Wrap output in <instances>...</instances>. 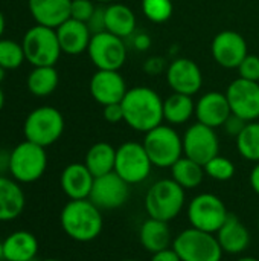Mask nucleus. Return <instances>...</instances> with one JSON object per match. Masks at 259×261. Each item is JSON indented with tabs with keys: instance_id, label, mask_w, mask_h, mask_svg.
<instances>
[{
	"instance_id": "f257e3e1",
	"label": "nucleus",
	"mask_w": 259,
	"mask_h": 261,
	"mask_svg": "<svg viewBox=\"0 0 259 261\" xmlns=\"http://www.w3.org/2000/svg\"><path fill=\"white\" fill-rule=\"evenodd\" d=\"M121 104L124 122L136 132L147 133L163 122V99L150 87L128 89Z\"/></svg>"
},
{
	"instance_id": "f03ea898",
	"label": "nucleus",
	"mask_w": 259,
	"mask_h": 261,
	"mask_svg": "<svg viewBox=\"0 0 259 261\" xmlns=\"http://www.w3.org/2000/svg\"><path fill=\"white\" fill-rule=\"evenodd\" d=\"M60 223L66 236L79 243L96 240L104 228L101 210L90 200H70L60 214Z\"/></svg>"
},
{
	"instance_id": "7ed1b4c3",
	"label": "nucleus",
	"mask_w": 259,
	"mask_h": 261,
	"mask_svg": "<svg viewBox=\"0 0 259 261\" xmlns=\"http://www.w3.org/2000/svg\"><path fill=\"white\" fill-rule=\"evenodd\" d=\"M186 202L185 190L172 179L154 182L145 196V211L148 217L171 222L179 217Z\"/></svg>"
},
{
	"instance_id": "20e7f679",
	"label": "nucleus",
	"mask_w": 259,
	"mask_h": 261,
	"mask_svg": "<svg viewBox=\"0 0 259 261\" xmlns=\"http://www.w3.org/2000/svg\"><path fill=\"white\" fill-rule=\"evenodd\" d=\"M64 116L52 106H40L29 112L23 122V135L26 141H31L41 147H50L64 133Z\"/></svg>"
},
{
	"instance_id": "39448f33",
	"label": "nucleus",
	"mask_w": 259,
	"mask_h": 261,
	"mask_svg": "<svg viewBox=\"0 0 259 261\" xmlns=\"http://www.w3.org/2000/svg\"><path fill=\"white\" fill-rule=\"evenodd\" d=\"M47 168L46 148L31 141H23L11 150L9 176L18 184H34L40 180Z\"/></svg>"
},
{
	"instance_id": "423d86ee",
	"label": "nucleus",
	"mask_w": 259,
	"mask_h": 261,
	"mask_svg": "<svg viewBox=\"0 0 259 261\" xmlns=\"http://www.w3.org/2000/svg\"><path fill=\"white\" fill-rule=\"evenodd\" d=\"M26 61L31 66H55L63 50L53 28L43 24L31 26L21 40Z\"/></svg>"
},
{
	"instance_id": "0eeeda50",
	"label": "nucleus",
	"mask_w": 259,
	"mask_h": 261,
	"mask_svg": "<svg viewBox=\"0 0 259 261\" xmlns=\"http://www.w3.org/2000/svg\"><path fill=\"white\" fill-rule=\"evenodd\" d=\"M142 144L157 168H171L183 156V138L171 125L160 124L147 132Z\"/></svg>"
},
{
	"instance_id": "6e6552de",
	"label": "nucleus",
	"mask_w": 259,
	"mask_h": 261,
	"mask_svg": "<svg viewBox=\"0 0 259 261\" xmlns=\"http://www.w3.org/2000/svg\"><path fill=\"white\" fill-rule=\"evenodd\" d=\"M172 249L182 261H221L224 254L215 234L192 226L174 237Z\"/></svg>"
},
{
	"instance_id": "1a4fd4ad",
	"label": "nucleus",
	"mask_w": 259,
	"mask_h": 261,
	"mask_svg": "<svg viewBox=\"0 0 259 261\" xmlns=\"http://www.w3.org/2000/svg\"><path fill=\"white\" fill-rule=\"evenodd\" d=\"M153 162L143 144L128 141L116 148L114 173L122 177L128 185L145 182L153 170Z\"/></svg>"
},
{
	"instance_id": "9d476101",
	"label": "nucleus",
	"mask_w": 259,
	"mask_h": 261,
	"mask_svg": "<svg viewBox=\"0 0 259 261\" xmlns=\"http://www.w3.org/2000/svg\"><path fill=\"white\" fill-rule=\"evenodd\" d=\"M188 220L192 228L217 234L229 217L224 202L211 193H202L188 203Z\"/></svg>"
},
{
	"instance_id": "9b49d317",
	"label": "nucleus",
	"mask_w": 259,
	"mask_h": 261,
	"mask_svg": "<svg viewBox=\"0 0 259 261\" xmlns=\"http://www.w3.org/2000/svg\"><path fill=\"white\" fill-rule=\"evenodd\" d=\"M87 54L98 70H119L127 61V46L124 38L107 31L92 35Z\"/></svg>"
},
{
	"instance_id": "f8f14e48",
	"label": "nucleus",
	"mask_w": 259,
	"mask_h": 261,
	"mask_svg": "<svg viewBox=\"0 0 259 261\" xmlns=\"http://www.w3.org/2000/svg\"><path fill=\"white\" fill-rule=\"evenodd\" d=\"M182 138L183 156L198 162L200 165L208 164L212 158L220 154V139L212 127L195 122L185 132Z\"/></svg>"
},
{
	"instance_id": "ddd939ff",
	"label": "nucleus",
	"mask_w": 259,
	"mask_h": 261,
	"mask_svg": "<svg viewBox=\"0 0 259 261\" xmlns=\"http://www.w3.org/2000/svg\"><path fill=\"white\" fill-rule=\"evenodd\" d=\"M226 96L231 106V112L246 122L259 119V83L249 81L244 78L234 80L227 90Z\"/></svg>"
},
{
	"instance_id": "4468645a",
	"label": "nucleus",
	"mask_w": 259,
	"mask_h": 261,
	"mask_svg": "<svg viewBox=\"0 0 259 261\" xmlns=\"http://www.w3.org/2000/svg\"><path fill=\"white\" fill-rule=\"evenodd\" d=\"M130 185L114 171L95 177L89 199L99 210H118L127 203Z\"/></svg>"
},
{
	"instance_id": "2eb2a0df",
	"label": "nucleus",
	"mask_w": 259,
	"mask_h": 261,
	"mask_svg": "<svg viewBox=\"0 0 259 261\" xmlns=\"http://www.w3.org/2000/svg\"><path fill=\"white\" fill-rule=\"evenodd\" d=\"M211 52L215 63L224 69H238L241 61L249 55L246 38L231 29L221 31L214 37Z\"/></svg>"
},
{
	"instance_id": "dca6fc26",
	"label": "nucleus",
	"mask_w": 259,
	"mask_h": 261,
	"mask_svg": "<svg viewBox=\"0 0 259 261\" xmlns=\"http://www.w3.org/2000/svg\"><path fill=\"white\" fill-rule=\"evenodd\" d=\"M166 83L172 92L194 96L203 86V73L191 58H176L166 69Z\"/></svg>"
},
{
	"instance_id": "f3484780",
	"label": "nucleus",
	"mask_w": 259,
	"mask_h": 261,
	"mask_svg": "<svg viewBox=\"0 0 259 261\" xmlns=\"http://www.w3.org/2000/svg\"><path fill=\"white\" fill-rule=\"evenodd\" d=\"M90 95L102 107L122 102L128 92L127 83L119 70H96L90 80Z\"/></svg>"
},
{
	"instance_id": "a211bd4d",
	"label": "nucleus",
	"mask_w": 259,
	"mask_h": 261,
	"mask_svg": "<svg viewBox=\"0 0 259 261\" xmlns=\"http://www.w3.org/2000/svg\"><path fill=\"white\" fill-rule=\"evenodd\" d=\"M232 115L231 106L226 93L221 92H208L198 98L195 102V116L197 122H202L208 127L218 128L223 127L227 118Z\"/></svg>"
},
{
	"instance_id": "6ab92c4d",
	"label": "nucleus",
	"mask_w": 259,
	"mask_h": 261,
	"mask_svg": "<svg viewBox=\"0 0 259 261\" xmlns=\"http://www.w3.org/2000/svg\"><path fill=\"white\" fill-rule=\"evenodd\" d=\"M55 31L63 54L79 55L82 52H87L93 35L87 23L70 17L63 24H60Z\"/></svg>"
},
{
	"instance_id": "aec40b11",
	"label": "nucleus",
	"mask_w": 259,
	"mask_h": 261,
	"mask_svg": "<svg viewBox=\"0 0 259 261\" xmlns=\"http://www.w3.org/2000/svg\"><path fill=\"white\" fill-rule=\"evenodd\" d=\"M93 182H95V176L90 173L85 164H79V162L69 164L63 170L60 177L61 190L69 197V200L89 199Z\"/></svg>"
},
{
	"instance_id": "412c9836",
	"label": "nucleus",
	"mask_w": 259,
	"mask_h": 261,
	"mask_svg": "<svg viewBox=\"0 0 259 261\" xmlns=\"http://www.w3.org/2000/svg\"><path fill=\"white\" fill-rule=\"evenodd\" d=\"M72 0H27V8L37 24L56 29L70 18Z\"/></svg>"
},
{
	"instance_id": "4be33fe9",
	"label": "nucleus",
	"mask_w": 259,
	"mask_h": 261,
	"mask_svg": "<svg viewBox=\"0 0 259 261\" xmlns=\"http://www.w3.org/2000/svg\"><path fill=\"white\" fill-rule=\"evenodd\" d=\"M17 180L0 174V222L18 219L26 206V196Z\"/></svg>"
},
{
	"instance_id": "5701e85b",
	"label": "nucleus",
	"mask_w": 259,
	"mask_h": 261,
	"mask_svg": "<svg viewBox=\"0 0 259 261\" xmlns=\"http://www.w3.org/2000/svg\"><path fill=\"white\" fill-rule=\"evenodd\" d=\"M217 240L223 252L231 255H238L249 248L250 232L238 217L229 214L227 220L217 232Z\"/></svg>"
},
{
	"instance_id": "b1692460",
	"label": "nucleus",
	"mask_w": 259,
	"mask_h": 261,
	"mask_svg": "<svg viewBox=\"0 0 259 261\" xmlns=\"http://www.w3.org/2000/svg\"><path fill=\"white\" fill-rule=\"evenodd\" d=\"M38 240L29 231H14L3 240L5 261H35L38 254Z\"/></svg>"
},
{
	"instance_id": "393cba45",
	"label": "nucleus",
	"mask_w": 259,
	"mask_h": 261,
	"mask_svg": "<svg viewBox=\"0 0 259 261\" xmlns=\"http://www.w3.org/2000/svg\"><path fill=\"white\" fill-rule=\"evenodd\" d=\"M139 240L145 251L154 254L171 248L174 239L168 222L148 217L139 229Z\"/></svg>"
},
{
	"instance_id": "a878e982",
	"label": "nucleus",
	"mask_w": 259,
	"mask_h": 261,
	"mask_svg": "<svg viewBox=\"0 0 259 261\" xmlns=\"http://www.w3.org/2000/svg\"><path fill=\"white\" fill-rule=\"evenodd\" d=\"M104 17L105 31L116 37L127 38L136 31V15L133 9L124 3H110L107 8H104Z\"/></svg>"
},
{
	"instance_id": "bb28decb",
	"label": "nucleus",
	"mask_w": 259,
	"mask_h": 261,
	"mask_svg": "<svg viewBox=\"0 0 259 261\" xmlns=\"http://www.w3.org/2000/svg\"><path fill=\"white\" fill-rule=\"evenodd\" d=\"M195 115V102L192 96L172 92L163 99V121L171 125H182Z\"/></svg>"
},
{
	"instance_id": "cd10ccee",
	"label": "nucleus",
	"mask_w": 259,
	"mask_h": 261,
	"mask_svg": "<svg viewBox=\"0 0 259 261\" xmlns=\"http://www.w3.org/2000/svg\"><path fill=\"white\" fill-rule=\"evenodd\" d=\"M114 161L116 148L108 142H96L89 148L84 164L95 177H99L114 171Z\"/></svg>"
},
{
	"instance_id": "c85d7f7f",
	"label": "nucleus",
	"mask_w": 259,
	"mask_h": 261,
	"mask_svg": "<svg viewBox=\"0 0 259 261\" xmlns=\"http://www.w3.org/2000/svg\"><path fill=\"white\" fill-rule=\"evenodd\" d=\"M58 83L60 75L55 66H35L26 78L27 90L38 98H44L53 93L58 87Z\"/></svg>"
},
{
	"instance_id": "c756f323",
	"label": "nucleus",
	"mask_w": 259,
	"mask_h": 261,
	"mask_svg": "<svg viewBox=\"0 0 259 261\" xmlns=\"http://www.w3.org/2000/svg\"><path fill=\"white\" fill-rule=\"evenodd\" d=\"M206 173L203 165L198 162L182 156L172 167H171V179L176 180L183 190H194L202 185Z\"/></svg>"
},
{
	"instance_id": "7c9ffc66",
	"label": "nucleus",
	"mask_w": 259,
	"mask_h": 261,
	"mask_svg": "<svg viewBox=\"0 0 259 261\" xmlns=\"http://www.w3.org/2000/svg\"><path fill=\"white\" fill-rule=\"evenodd\" d=\"M237 150L246 161L259 162V122L252 121L247 122L243 132L235 138Z\"/></svg>"
},
{
	"instance_id": "2f4dec72",
	"label": "nucleus",
	"mask_w": 259,
	"mask_h": 261,
	"mask_svg": "<svg viewBox=\"0 0 259 261\" xmlns=\"http://www.w3.org/2000/svg\"><path fill=\"white\" fill-rule=\"evenodd\" d=\"M26 61L24 50L21 43L11 40V38H2L0 40V66L6 70L18 69Z\"/></svg>"
},
{
	"instance_id": "473e14b6",
	"label": "nucleus",
	"mask_w": 259,
	"mask_h": 261,
	"mask_svg": "<svg viewBox=\"0 0 259 261\" xmlns=\"http://www.w3.org/2000/svg\"><path fill=\"white\" fill-rule=\"evenodd\" d=\"M142 12L153 23H165L174 12L172 0H142Z\"/></svg>"
},
{
	"instance_id": "72a5a7b5",
	"label": "nucleus",
	"mask_w": 259,
	"mask_h": 261,
	"mask_svg": "<svg viewBox=\"0 0 259 261\" xmlns=\"http://www.w3.org/2000/svg\"><path fill=\"white\" fill-rule=\"evenodd\" d=\"M203 168H205L206 176H209L211 179L218 180V182H227L235 174L234 162L224 156H220V154L212 158L208 164H205Z\"/></svg>"
},
{
	"instance_id": "f704fd0d",
	"label": "nucleus",
	"mask_w": 259,
	"mask_h": 261,
	"mask_svg": "<svg viewBox=\"0 0 259 261\" xmlns=\"http://www.w3.org/2000/svg\"><path fill=\"white\" fill-rule=\"evenodd\" d=\"M96 6L93 3V0H72L70 5V17L79 21L87 23L92 15L95 14Z\"/></svg>"
},
{
	"instance_id": "c9c22d12",
	"label": "nucleus",
	"mask_w": 259,
	"mask_h": 261,
	"mask_svg": "<svg viewBox=\"0 0 259 261\" xmlns=\"http://www.w3.org/2000/svg\"><path fill=\"white\" fill-rule=\"evenodd\" d=\"M238 75L240 78L259 83V57L258 55H247L241 64L238 66Z\"/></svg>"
},
{
	"instance_id": "e433bc0d",
	"label": "nucleus",
	"mask_w": 259,
	"mask_h": 261,
	"mask_svg": "<svg viewBox=\"0 0 259 261\" xmlns=\"http://www.w3.org/2000/svg\"><path fill=\"white\" fill-rule=\"evenodd\" d=\"M104 119L108 122V124H119L124 121V109H122V104L121 102H116V104H108L104 107Z\"/></svg>"
},
{
	"instance_id": "4c0bfd02",
	"label": "nucleus",
	"mask_w": 259,
	"mask_h": 261,
	"mask_svg": "<svg viewBox=\"0 0 259 261\" xmlns=\"http://www.w3.org/2000/svg\"><path fill=\"white\" fill-rule=\"evenodd\" d=\"M246 121L244 119H241L240 116H237V115H231L229 118H227V121L224 122V130H226V133L227 135H231V136H234V138H237L241 132H243V128L246 127Z\"/></svg>"
},
{
	"instance_id": "58836bf2",
	"label": "nucleus",
	"mask_w": 259,
	"mask_h": 261,
	"mask_svg": "<svg viewBox=\"0 0 259 261\" xmlns=\"http://www.w3.org/2000/svg\"><path fill=\"white\" fill-rule=\"evenodd\" d=\"M92 34H96V32H102L105 31V17H104V8H96L95 14L92 15V18L87 21Z\"/></svg>"
},
{
	"instance_id": "ea45409f",
	"label": "nucleus",
	"mask_w": 259,
	"mask_h": 261,
	"mask_svg": "<svg viewBox=\"0 0 259 261\" xmlns=\"http://www.w3.org/2000/svg\"><path fill=\"white\" fill-rule=\"evenodd\" d=\"M150 261H182L180 257L177 255V252L171 248L168 249H163V251H159V252H154L151 254V258Z\"/></svg>"
},
{
	"instance_id": "a19ab883",
	"label": "nucleus",
	"mask_w": 259,
	"mask_h": 261,
	"mask_svg": "<svg viewBox=\"0 0 259 261\" xmlns=\"http://www.w3.org/2000/svg\"><path fill=\"white\" fill-rule=\"evenodd\" d=\"M249 180H250V187H252V190H253V191H255V193L259 196V162H256V165L252 168Z\"/></svg>"
},
{
	"instance_id": "79ce46f5",
	"label": "nucleus",
	"mask_w": 259,
	"mask_h": 261,
	"mask_svg": "<svg viewBox=\"0 0 259 261\" xmlns=\"http://www.w3.org/2000/svg\"><path fill=\"white\" fill-rule=\"evenodd\" d=\"M150 44H151V40H150V37H148L147 34H140V35H137V37L134 38V46H136L139 50L148 49Z\"/></svg>"
},
{
	"instance_id": "37998d69",
	"label": "nucleus",
	"mask_w": 259,
	"mask_h": 261,
	"mask_svg": "<svg viewBox=\"0 0 259 261\" xmlns=\"http://www.w3.org/2000/svg\"><path fill=\"white\" fill-rule=\"evenodd\" d=\"M9 158H11V151L0 150V174L9 171Z\"/></svg>"
},
{
	"instance_id": "c03bdc74",
	"label": "nucleus",
	"mask_w": 259,
	"mask_h": 261,
	"mask_svg": "<svg viewBox=\"0 0 259 261\" xmlns=\"http://www.w3.org/2000/svg\"><path fill=\"white\" fill-rule=\"evenodd\" d=\"M162 60H157V58H151L148 63H147V66H145V69L151 73V75H156L160 69H162V63H160Z\"/></svg>"
},
{
	"instance_id": "a18cd8bd",
	"label": "nucleus",
	"mask_w": 259,
	"mask_h": 261,
	"mask_svg": "<svg viewBox=\"0 0 259 261\" xmlns=\"http://www.w3.org/2000/svg\"><path fill=\"white\" fill-rule=\"evenodd\" d=\"M5 29H6V18H5V14H3L2 9H0V40L3 38Z\"/></svg>"
},
{
	"instance_id": "49530a36",
	"label": "nucleus",
	"mask_w": 259,
	"mask_h": 261,
	"mask_svg": "<svg viewBox=\"0 0 259 261\" xmlns=\"http://www.w3.org/2000/svg\"><path fill=\"white\" fill-rule=\"evenodd\" d=\"M5 101H6V98H5V92H3V89L0 87V112L3 110V107H5Z\"/></svg>"
},
{
	"instance_id": "de8ad7c7",
	"label": "nucleus",
	"mask_w": 259,
	"mask_h": 261,
	"mask_svg": "<svg viewBox=\"0 0 259 261\" xmlns=\"http://www.w3.org/2000/svg\"><path fill=\"white\" fill-rule=\"evenodd\" d=\"M5 76H6V69H3V67L0 66V84H2V81L5 80Z\"/></svg>"
},
{
	"instance_id": "09e8293b",
	"label": "nucleus",
	"mask_w": 259,
	"mask_h": 261,
	"mask_svg": "<svg viewBox=\"0 0 259 261\" xmlns=\"http://www.w3.org/2000/svg\"><path fill=\"white\" fill-rule=\"evenodd\" d=\"M237 261H259L258 258H255V257H241V258H238Z\"/></svg>"
},
{
	"instance_id": "8fccbe9b",
	"label": "nucleus",
	"mask_w": 259,
	"mask_h": 261,
	"mask_svg": "<svg viewBox=\"0 0 259 261\" xmlns=\"http://www.w3.org/2000/svg\"><path fill=\"white\" fill-rule=\"evenodd\" d=\"M3 260V242H0V261Z\"/></svg>"
},
{
	"instance_id": "3c124183",
	"label": "nucleus",
	"mask_w": 259,
	"mask_h": 261,
	"mask_svg": "<svg viewBox=\"0 0 259 261\" xmlns=\"http://www.w3.org/2000/svg\"><path fill=\"white\" fill-rule=\"evenodd\" d=\"M95 2H99V3H114V0H95Z\"/></svg>"
},
{
	"instance_id": "603ef678",
	"label": "nucleus",
	"mask_w": 259,
	"mask_h": 261,
	"mask_svg": "<svg viewBox=\"0 0 259 261\" xmlns=\"http://www.w3.org/2000/svg\"><path fill=\"white\" fill-rule=\"evenodd\" d=\"M41 261H61V260H56V258H46V260H41Z\"/></svg>"
},
{
	"instance_id": "864d4df0",
	"label": "nucleus",
	"mask_w": 259,
	"mask_h": 261,
	"mask_svg": "<svg viewBox=\"0 0 259 261\" xmlns=\"http://www.w3.org/2000/svg\"><path fill=\"white\" fill-rule=\"evenodd\" d=\"M119 261H139V260H133V258H125V260H119Z\"/></svg>"
},
{
	"instance_id": "5fc2aeb1",
	"label": "nucleus",
	"mask_w": 259,
	"mask_h": 261,
	"mask_svg": "<svg viewBox=\"0 0 259 261\" xmlns=\"http://www.w3.org/2000/svg\"><path fill=\"white\" fill-rule=\"evenodd\" d=\"M258 231H259V219H258Z\"/></svg>"
}]
</instances>
